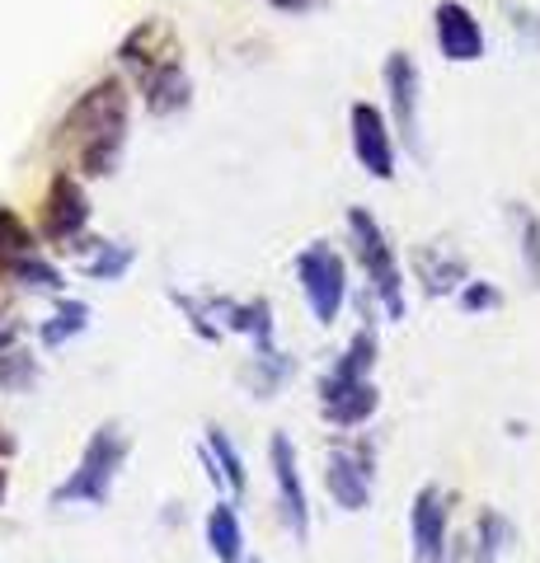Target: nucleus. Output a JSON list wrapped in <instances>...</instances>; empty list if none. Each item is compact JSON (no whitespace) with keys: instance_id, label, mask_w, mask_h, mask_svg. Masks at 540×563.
Masks as SVG:
<instances>
[{"instance_id":"obj_1","label":"nucleus","mask_w":540,"mask_h":563,"mask_svg":"<svg viewBox=\"0 0 540 563\" xmlns=\"http://www.w3.org/2000/svg\"><path fill=\"white\" fill-rule=\"evenodd\" d=\"M128 122H132L128 85L118 76L95 80L57 122V151L71 161V174H80V179L118 174L128 151Z\"/></svg>"},{"instance_id":"obj_2","label":"nucleus","mask_w":540,"mask_h":563,"mask_svg":"<svg viewBox=\"0 0 540 563\" xmlns=\"http://www.w3.org/2000/svg\"><path fill=\"white\" fill-rule=\"evenodd\" d=\"M376 352H381L376 329L362 324L353 339H348V347L329 362V372L320 376V418L329 422V428L357 432L376 418V409H381V390L372 380Z\"/></svg>"},{"instance_id":"obj_3","label":"nucleus","mask_w":540,"mask_h":563,"mask_svg":"<svg viewBox=\"0 0 540 563\" xmlns=\"http://www.w3.org/2000/svg\"><path fill=\"white\" fill-rule=\"evenodd\" d=\"M118 62H123L136 85H142V103L146 113L165 118L188 109V76H184V52L174 43L169 24L161 20H142L123 43H118Z\"/></svg>"},{"instance_id":"obj_4","label":"nucleus","mask_w":540,"mask_h":563,"mask_svg":"<svg viewBox=\"0 0 540 563\" xmlns=\"http://www.w3.org/2000/svg\"><path fill=\"white\" fill-rule=\"evenodd\" d=\"M128 451H132V437L123 432V422H99L85 442L76 470L52 488V507H103L109 493L118 484V474L128 465Z\"/></svg>"},{"instance_id":"obj_5","label":"nucleus","mask_w":540,"mask_h":563,"mask_svg":"<svg viewBox=\"0 0 540 563\" xmlns=\"http://www.w3.org/2000/svg\"><path fill=\"white\" fill-rule=\"evenodd\" d=\"M348 244H353V258L362 277H367V296L372 306L386 314V320H405L409 314V296H405V268H399V254L390 235L381 231V221L367 207L348 211Z\"/></svg>"},{"instance_id":"obj_6","label":"nucleus","mask_w":540,"mask_h":563,"mask_svg":"<svg viewBox=\"0 0 540 563\" xmlns=\"http://www.w3.org/2000/svg\"><path fill=\"white\" fill-rule=\"evenodd\" d=\"M324 493L343 512H367L376 493V446L362 432H343L324 451Z\"/></svg>"},{"instance_id":"obj_7","label":"nucleus","mask_w":540,"mask_h":563,"mask_svg":"<svg viewBox=\"0 0 540 563\" xmlns=\"http://www.w3.org/2000/svg\"><path fill=\"white\" fill-rule=\"evenodd\" d=\"M296 282H301L310 320L329 329L348 306V258L324 240L306 244V250L296 254Z\"/></svg>"},{"instance_id":"obj_8","label":"nucleus","mask_w":540,"mask_h":563,"mask_svg":"<svg viewBox=\"0 0 540 563\" xmlns=\"http://www.w3.org/2000/svg\"><path fill=\"white\" fill-rule=\"evenodd\" d=\"M409 550L414 563H461L465 544L451 540V498L438 484H423L409 507Z\"/></svg>"},{"instance_id":"obj_9","label":"nucleus","mask_w":540,"mask_h":563,"mask_svg":"<svg viewBox=\"0 0 540 563\" xmlns=\"http://www.w3.org/2000/svg\"><path fill=\"white\" fill-rule=\"evenodd\" d=\"M85 225H90V198H85L80 174L57 169L38 202V240L57 244V250H76Z\"/></svg>"},{"instance_id":"obj_10","label":"nucleus","mask_w":540,"mask_h":563,"mask_svg":"<svg viewBox=\"0 0 540 563\" xmlns=\"http://www.w3.org/2000/svg\"><path fill=\"white\" fill-rule=\"evenodd\" d=\"M381 80H386L390 95V128L405 141L409 155H423V76H418V62L409 52H390L386 66H381Z\"/></svg>"},{"instance_id":"obj_11","label":"nucleus","mask_w":540,"mask_h":563,"mask_svg":"<svg viewBox=\"0 0 540 563\" xmlns=\"http://www.w3.org/2000/svg\"><path fill=\"white\" fill-rule=\"evenodd\" d=\"M348 136H353V155L357 165L372 174V179L390 184L395 169H399V136L390 128V118L376 109V103L357 99L353 109H348Z\"/></svg>"},{"instance_id":"obj_12","label":"nucleus","mask_w":540,"mask_h":563,"mask_svg":"<svg viewBox=\"0 0 540 563\" xmlns=\"http://www.w3.org/2000/svg\"><path fill=\"white\" fill-rule=\"evenodd\" d=\"M268 470H273V488H277V512L283 526L291 531V540H310V498L301 484V465H296V446L287 432L268 437Z\"/></svg>"},{"instance_id":"obj_13","label":"nucleus","mask_w":540,"mask_h":563,"mask_svg":"<svg viewBox=\"0 0 540 563\" xmlns=\"http://www.w3.org/2000/svg\"><path fill=\"white\" fill-rule=\"evenodd\" d=\"M432 38H438L442 57L456 66H470L489 52V33L475 20V10L461 5V0H438V10H432Z\"/></svg>"},{"instance_id":"obj_14","label":"nucleus","mask_w":540,"mask_h":563,"mask_svg":"<svg viewBox=\"0 0 540 563\" xmlns=\"http://www.w3.org/2000/svg\"><path fill=\"white\" fill-rule=\"evenodd\" d=\"M414 277L423 282L428 296H456L470 282V268L456 250H447V244H423V250L414 254Z\"/></svg>"},{"instance_id":"obj_15","label":"nucleus","mask_w":540,"mask_h":563,"mask_svg":"<svg viewBox=\"0 0 540 563\" xmlns=\"http://www.w3.org/2000/svg\"><path fill=\"white\" fill-rule=\"evenodd\" d=\"M202 461H207V479H212L217 488H225V493H245V455L235 451V442H231V432L225 428H207V437H202Z\"/></svg>"},{"instance_id":"obj_16","label":"nucleus","mask_w":540,"mask_h":563,"mask_svg":"<svg viewBox=\"0 0 540 563\" xmlns=\"http://www.w3.org/2000/svg\"><path fill=\"white\" fill-rule=\"evenodd\" d=\"M202 531H207V550L217 554V563H245V526H240L235 503L217 498V507L202 521Z\"/></svg>"},{"instance_id":"obj_17","label":"nucleus","mask_w":540,"mask_h":563,"mask_svg":"<svg viewBox=\"0 0 540 563\" xmlns=\"http://www.w3.org/2000/svg\"><path fill=\"white\" fill-rule=\"evenodd\" d=\"M38 380V357L20 347V324L0 320V390H24Z\"/></svg>"},{"instance_id":"obj_18","label":"nucleus","mask_w":540,"mask_h":563,"mask_svg":"<svg viewBox=\"0 0 540 563\" xmlns=\"http://www.w3.org/2000/svg\"><path fill=\"white\" fill-rule=\"evenodd\" d=\"M513 544V521L498 512V507H484L475 521V536L465 544V563H498Z\"/></svg>"},{"instance_id":"obj_19","label":"nucleus","mask_w":540,"mask_h":563,"mask_svg":"<svg viewBox=\"0 0 540 563\" xmlns=\"http://www.w3.org/2000/svg\"><path fill=\"white\" fill-rule=\"evenodd\" d=\"M508 221H513V240H517V263L527 282L540 291V211L527 202H513L508 207Z\"/></svg>"},{"instance_id":"obj_20","label":"nucleus","mask_w":540,"mask_h":563,"mask_svg":"<svg viewBox=\"0 0 540 563\" xmlns=\"http://www.w3.org/2000/svg\"><path fill=\"white\" fill-rule=\"evenodd\" d=\"M132 263H136V250L128 240H99L90 244V258L80 263V273L90 282H123Z\"/></svg>"},{"instance_id":"obj_21","label":"nucleus","mask_w":540,"mask_h":563,"mask_svg":"<svg viewBox=\"0 0 540 563\" xmlns=\"http://www.w3.org/2000/svg\"><path fill=\"white\" fill-rule=\"evenodd\" d=\"M296 372V362L287 357V352H254L250 357V372H245V385L254 399H273L277 390H283V380Z\"/></svg>"},{"instance_id":"obj_22","label":"nucleus","mask_w":540,"mask_h":563,"mask_svg":"<svg viewBox=\"0 0 540 563\" xmlns=\"http://www.w3.org/2000/svg\"><path fill=\"white\" fill-rule=\"evenodd\" d=\"M85 329H90V306H85V301H62V306L38 324V343L52 352V347L80 339Z\"/></svg>"},{"instance_id":"obj_23","label":"nucleus","mask_w":540,"mask_h":563,"mask_svg":"<svg viewBox=\"0 0 540 563\" xmlns=\"http://www.w3.org/2000/svg\"><path fill=\"white\" fill-rule=\"evenodd\" d=\"M24 254H38V231H29L10 207H0V258H24Z\"/></svg>"},{"instance_id":"obj_24","label":"nucleus","mask_w":540,"mask_h":563,"mask_svg":"<svg viewBox=\"0 0 540 563\" xmlns=\"http://www.w3.org/2000/svg\"><path fill=\"white\" fill-rule=\"evenodd\" d=\"M456 306H461L465 314H489V310L503 306V291L494 287V282H484V277H470L465 287L456 291Z\"/></svg>"},{"instance_id":"obj_25","label":"nucleus","mask_w":540,"mask_h":563,"mask_svg":"<svg viewBox=\"0 0 540 563\" xmlns=\"http://www.w3.org/2000/svg\"><path fill=\"white\" fill-rule=\"evenodd\" d=\"M14 451V442L5 437V428H0V503H5V493H10V470H5V455Z\"/></svg>"},{"instance_id":"obj_26","label":"nucleus","mask_w":540,"mask_h":563,"mask_svg":"<svg viewBox=\"0 0 540 563\" xmlns=\"http://www.w3.org/2000/svg\"><path fill=\"white\" fill-rule=\"evenodd\" d=\"M273 10H283V14H306L310 5H316V0H268Z\"/></svg>"},{"instance_id":"obj_27","label":"nucleus","mask_w":540,"mask_h":563,"mask_svg":"<svg viewBox=\"0 0 540 563\" xmlns=\"http://www.w3.org/2000/svg\"><path fill=\"white\" fill-rule=\"evenodd\" d=\"M254 563H258V559H254Z\"/></svg>"}]
</instances>
